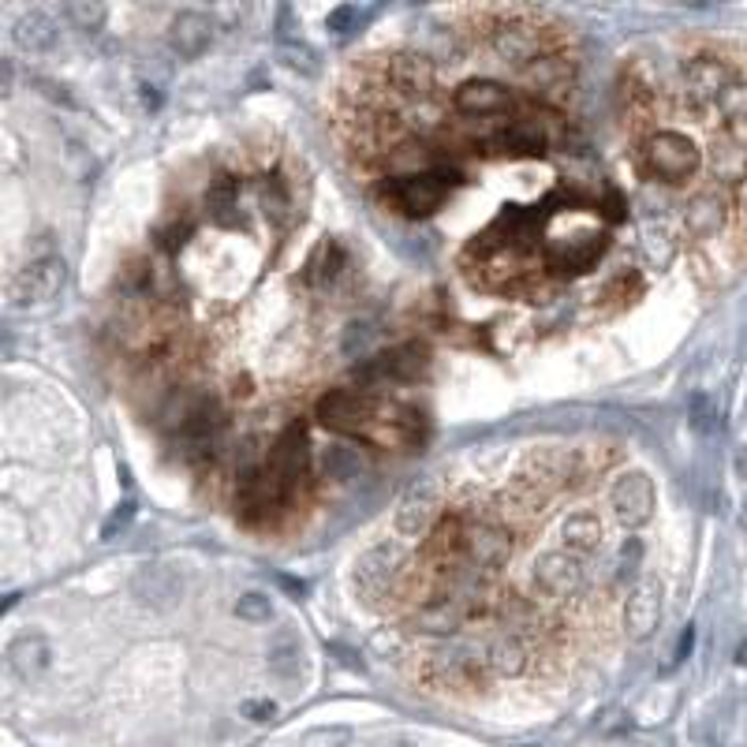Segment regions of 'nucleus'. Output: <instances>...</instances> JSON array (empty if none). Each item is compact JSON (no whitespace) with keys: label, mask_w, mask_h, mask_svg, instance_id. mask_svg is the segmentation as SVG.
Instances as JSON below:
<instances>
[{"label":"nucleus","mask_w":747,"mask_h":747,"mask_svg":"<svg viewBox=\"0 0 747 747\" xmlns=\"http://www.w3.org/2000/svg\"><path fill=\"white\" fill-rule=\"evenodd\" d=\"M699 165H703L699 146L684 139L680 131H654L643 142V169L665 184H684L688 176L699 172Z\"/></svg>","instance_id":"f257e3e1"},{"label":"nucleus","mask_w":747,"mask_h":747,"mask_svg":"<svg viewBox=\"0 0 747 747\" xmlns=\"http://www.w3.org/2000/svg\"><path fill=\"white\" fill-rule=\"evenodd\" d=\"M460 184V172H419V176H400L381 187V195L393 198V206L408 213V217H430L441 206V198L449 195V187Z\"/></svg>","instance_id":"f03ea898"},{"label":"nucleus","mask_w":747,"mask_h":747,"mask_svg":"<svg viewBox=\"0 0 747 747\" xmlns=\"http://www.w3.org/2000/svg\"><path fill=\"white\" fill-rule=\"evenodd\" d=\"M307 460H311V441H307V430L299 423L284 426V434L277 437V445H273V452H269V479H273V486L281 490L284 505H288V497L296 494L299 479H303V471H307Z\"/></svg>","instance_id":"7ed1b4c3"},{"label":"nucleus","mask_w":747,"mask_h":747,"mask_svg":"<svg viewBox=\"0 0 747 747\" xmlns=\"http://www.w3.org/2000/svg\"><path fill=\"white\" fill-rule=\"evenodd\" d=\"M456 550L464 553L467 568H475V572L486 576V572H494V568H501L508 561L512 542L494 523H467L460 538H456Z\"/></svg>","instance_id":"20e7f679"},{"label":"nucleus","mask_w":747,"mask_h":747,"mask_svg":"<svg viewBox=\"0 0 747 747\" xmlns=\"http://www.w3.org/2000/svg\"><path fill=\"white\" fill-rule=\"evenodd\" d=\"M426 367H430V352H426V344H419V340H408V344H400V348H393V352L378 355L374 363H367V367H359V381L363 385H370V381H415L423 378Z\"/></svg>","instance_id":"39448f33"},{"label":"nucleus","mask_w":747,"mask_h":747,"mask_svg":"<svg viewBox=\"0 0 747 747\" xmlns=\"http://www.w3.org/2000/svg\"><path fill=\"white\" fill-rule=\"evenodd\" d=\"M318 423L337 434H363L370 423V400L359 389H333L318 400Z\"/></svg>","instance_id":"423d86ee"},{"label":"nucleus","mask_w":747,"mask_h":747,"mask_svg":"<svg viewBox=\"0 0 747 747\" xmlns=\"http://www.w3.org/2000/svg\"><path fill=\"white\" fill-rule=\"evenodd\" d=\"M68 281V266L64 258L49 254V258H38L30 262L27 269H19L12 281V299L15 303H42V299H53Z\"/></svg>","instance_id":"0eeeda50"},{"label":"nucleus","mask_w":747,"mask_h":747,"mask_svg":"<svg viewBox=\"0 0 747 747\" xmlns=\"http://www.w3.org/2000/svg\"><path fill=\"white\" fill-rule=\"evenodd\" d=\"M609 501H613V512H617V520L624 527H643L654 516V482L647 475H639V471H628V475L613 482Z\"/></svg>","instance_id":"6e6552de"},{"label":"nucleus","mask_w":747,"mask_h":747,"mask_svg":"<svg viewBox=\"0 0 747 747\" xmlns=\"http://www.w3.org/2000/svg\"><path fill=\"white\" fill-rule=\"evenodd\" d=\"M228 415L225 408H217L213 400H202L198 408H191L184 415V452L191 460H202L217 449V441L225 434Z\"/></svg>","instance_id":"1a4fd4ad"},{"label":"nucleus","mask_w":747,"mask_h":747,"mask_svg":"<svg viewBox=\"0 0 747 747\" xmlns=\"http://www.w3.org/2000/svg\"><path fill=\"white\" fill-rule=\"evenodd\" d=\"M131 594L135 602L146 609H172L180 602V576L169 564H142L139 572L131 576Z\"/></svg>","instance_id":"9d476101"},{"label":"nucleus","mask_w":747,"mask_h":747,"mask_svg":"<svg viewBox=\"0 0 747 747\" xmlns=\"http://www.w3.org/2000/svg\"><path fill=\"white\" fill-rule=\"evenodd\" d=\"M729 83H733V71L714 53H699V57H691L684 64V86H688V94L695 98V105H714Z\"/></svg>","instance_id":"9b49d317"},{"label":"nucleus","mask_w":747,"mask_h":747,"mask_svg":"<svg viewBox=\"0 0 747 747\" xmlns=\"http://www.w3.org/2000/svg\"><path fill=\"white\" fill-rule=\"evenodd\" d=\"M583 564L568 553H542L535 564V587L542 594H553V598H564V594H579L583 591Z\"/></svg>","instance_id":"f8f14e48"},{"label":"nucleus","mask_w":747,"mask_h":747,"mask_svg":"<svg viewBox=\"0 0 747 747\" xmlns=\"http://www.w3.org/2000/svg\"><path fill=\"white\" fill-rule=\"evenodd\" d=\"M210 42H213V19L206 12L187 8V12H180L176 19H172L169 49L176 53V57H184V60L202 57V53L210 49Z\"/></svg>","instance_id":"ddd939ff"},{"label":"nucleus","mask_w":747,"mask_h":747,"mask_svg":"<svg viewBox=\"0 0 747 747\" xmlns=\"http://www.w3.org/2000/svg\"><path fill=\"white\" fill-rule=\"evenodd\" d=\"M352 583H355V591H359V598L374 606L381 594H389V583H393V553L385 550V546L367 550L355 561Z\"/></svg>","instance_id":"4468645a"},{"label":"nucleus","mask_w":747,"mask_h":747,"mask_svg":"<svg viewBox=\"0 0 747 747\" xmlns=\"http://www.w3.org/2000/svg\"><path fill=\"white\" fill-rule=\"evenodd\" d=\"M434 516H437L434 482H419V486H411L408 494H404V501H400V508H396V527L404 535H423V531H430Z\"/></svg>","instance_id":"2eb2a0df"},{"label":"nucleus","mask_w":747,"mask_h":747,"mask_svg":"<svg viewBox=\"0 0 747 747\" xmlns=\"http://www.w3.org/2000/svg\"><path fill=\"white\" fill-rule=\"evenodd\" d=\"M452 101L467 116H490V113H505L508 105H512V94L501 83H494V79H471V83H464L456 90Z\"/></svg>","instance_id":"dca6fc26"},{"label":"nucleus","mask_w":747,"mask_h":747,"mask_svg":"<svg viewBox=\"0 0 747 747\" xmlns=\"http://www.w3.org/2000/svg\"><path fill=\"white\" fill-rule=\"evenodd\" d=\"M482 662H486V673H497V677H520L527 669V647L512 632L494 635L479 647Z\"/></svg>","instance_id":"f3484780"},{"label":"nucleus","mask_w":747,"mask_h":747,"mask_svg":"<svg viewBox=\"0 0 747 747\" xmlns=\"http://www.w3.org/2000/svg\"><path fill=\"white\" fill-rule=\"evenodd\" d=\"M624 621H628L632 639H647V635L658 628V621H662V594H658L654 583H639V587L628 594Z\"/></svg>","instance_id":"a211bd4d"},{"label":"nucleus","mask_w":747,"mask_h":747,"mask_svg":"<svg viewBox=\"0 0 747 747\" xmlns=\"http://www.w3.org/2000/svg\"><path fill=\"white\" fill-rule=\"evenodd\" d=\"M53 662V647L45 635H19L12 647H8V665L15 669V677L23 680H38Z\"/></svg>","instance_id":"6ab92c4d"},{"label":"nucleus","mask_w":747,"mask_h":747,"mask_svg":"<svg viewBox=\"0 0 747 747\" xmlns=\"http://www.w3.org/2000/svg\"><path fill=\"white\" fill-rule=\"evenodd\" d=\"M494 49L501 53V60L516 64V68H531L538 60V38L531 27L523 23H501L494 34Z\"/></svg>","instance_id":"aec40b11"},{"label":"nucleus","mask_w":747,"mask_h":747,"mask_svg":"<svg viewBox=\"0 0 747 747\" xmlns=\"http://www.w3.org/2000/svg\"><path fill=\"white\" fill-rule=\"evenodd\" d=\"M684 228H688L691 236H699V240L718 236L721 228H725V206H721V198L710 195V191H699V195L684 206Z\"/></svg>","instance_id":"412c9836"},{"label":"nucleus","mask_w":747,"mask_h":747,"mask_svg":"<svg viewBox=\"0 0 747 747\" xmlns=\"http://www.w3.org/2000/svg\"><path fill=\"white\" fill-rule=\"evenodd\" d=\"M486 146L494 150V154H538L542 146H546V135L538 131L531 120H523V124H508L505 131H494L490 139H486Z\"/></svg>","instance_id":"4be33fe9"},{"label":"nucleus","mask_w":747,"mask_h":747,"mask_svg":"<svg viewBox=\"0 0 747 747\" xmlns=\"http://www.w3.org/2000/svg\"><path fill=\"white\" fill-rule=\"evenodd\" d=\"M12 38H15V45H19V49H27V53H45V49H53V45H57V27L49 23V15L23 12L19 19H15Z\"/></svg>","instance_id":"5701e85b"},{"label":"nucleus","mask_w":747,"mask_h":747,"mask_svg":"<svg viewBox=\"0 0 747 747\" xmlns=\"http://www.w3.org/2000/svg\"><path fill=\"white\" fill-rule=\"evenodd\" d=\"M389 71H393V83L408 94H423L426 86L434 83V64L423 53H396L389 60Z\"/></svg>","instance_id":"b1692460"},{"label":"nucleus","mask_w":747,"mask_h":747,"mask_svg":"<svg viewBox=\"0 0 747 747\" xmlns=\"http://www.w3.org/2000/svg\"><path fill=\"white\" fill-rule=\"evenodd\" d=\"M561 538L572 553H591L602 542V523H598L594 512H576V516H568L561 523Z\"/></svg>","instance_id":"393cba45"},{"label":"nucleus","mask_w":747,"mask_h":747,"mask_svg":"<svg viewBox=\"0 0 747 747\" xmlns=\"http://www.w3.org/2000/svg\"><path fill=\"white\" fill-rule=\"evenodd\" d=\"M236 198H240V180L236 176H217L206 195V206H210V217L217 225H236L240 213H236Z\"/></svg>","instance_id":"a878e982"},{"label":"nucleus","mask_w":747,"mask_h":747,"mask_svg":"<svg viewBox=\"0 0 747 747\" xmlns=\"http://www.w3.org/2000/svg\"><path fill=\"white\" fill-rule=\"evenodd\" d=\"M344 262H348V258H344V251H340V243H333V240L318 243L311 254V262H307V281L325 288V284L333 281L340 269H344Z\"/></svg>","instance_id":"bb28decb"},{"label":"nucleus","mask_w":747,"mask_h":747,"mask_svg":"<svg viewBox=\"0 0 747 747\" xmlns=\"http://www.w3.org/2000/svg\"><path fill=\"white\" fill-rule=\"evenodd\" d=\"M322 471L325 475H333V479H340V482H348V479H355V475H363V456H359L352 445H344V441L325 445Z\"/></svg>","instance_id":"cd10ccee"},{"label":"nucleus","mask_w":747,"mask_h":747,"mask_svg":"<svg viewBox=\"0 0 747 747\" xmlns=\"http://www.w3.org/2000/svg\"><path fill=\"white\" fill-rule=\"evenodd\" d=\"M710 169H714V176L729 180V184L744 180V176H747L744 146H718V150H714V157H710Z\"/></svg>","instance_id":"c85d7f7f"},{"label":"nucleus","mask_w":747,"mask_h":747,"mask_svg":"<svg viewBox=\"0 0 747 747\" xmlns=\"http://www.w3.org/2000/svg\"><path fill=\"white\" fill-rule=\"evenodd\" d=\"M527 71V79L535 86H561L564 79H568V64H564V57H557V53H550V57H538Z\"/></svg>","instance_id":"c756f323"},{"label":"nucleus","mask_w":747,"mask_h":747,"mask_svg":"<svg viewBox=\"0 0 747 747\" xmlns=\"http://www.w3.org/2000/svg\"><path fill=\"white\" fill-rule=\"evenodd\" d=\"M269 669H273L281 680L299 677V643L296 639H281L277 647L269 650Z\"/></svg>","instance_id":"7c9ffc66"},{"label":"nucleus","mask_w":747,"mask_h":747,"mask_svg":"<svg viewBox=\"0 0 747 747\" xmlns=\"http://www.w3.org/2000/svg\"><path fill=\"white\" fill-rule=\"evenodd\" d=\"M688 423L695 434H714V426H718V404L706 393H695L688 400Z\"/></svg>","instance_id":"2f4dec72"},{"label":"nucleus","mask_w":747,"mask_h":747,"mask_svg":"<svg viewBox=\"0 0 747 747\" xmlns=\"http://www.w3.org/2000/svg\"><path fill=\"white\" fill-rule=\"evenodd\" d=\"M236 617L247 624H266L273 617V602L262 591H247L236 598Z\"/></svg>","instance_id":"473e14b6"},{"label":"nucleus","mask_w":747,"mask_h":747,"mask_svg":"<svg viewBox=\"0 0 747 747\" xmlns=\"http://www.w3.org/2000/svg\"><path fill=\"white\" fill-rule=\"evenodd\" d=\"M262 210L281 225L284 221V210H288V187L281 184V176H266L262 180Z\"/></svg>","instance_id":"72a5a7b5"},{"label":"nucleus","mask_w":747,"mask_h":747,"mask_svg":"<svg viewBox=\"0 0 747 747\" xmlns=\"http://www.w3.org/2000/svg\"><path fill=\"white\" fill-rule=\"evenodd\" d=\"M68 15L75 19V27L98 30L101 23H105V15H109V8H105V4H98V0H71Z\"/></svg>","instance_id":"f704fd0d"},{"label":"nucleus","mask_w":747,"mask_h":747,"mask_svg":"<svg viewBox=\"0 0 747 747\" xmlns=\"http://www.w3.org/2000/svg\"><path fill=\"white\" fill-rule=\"evenodd\" d=\"M370 344H374V325H367V322H352L344 329V337H340L344 355H367Z\"/></svg>","instance_id":"c9c22d12"},{"label":"nucleus","mask_w":747,"mask_h":747,"mask_svg":"<svg viewBox=\"0 0 747 747\" xmlns=\"http://www.w3.org/2000/svg\"><path fill=\"white\" fill-rule=\"evenodd\" d=\"M363 15H370V8H355V4H340L337 12L329 15V30L337 34V38H348V34H355L359 30V19Z\"/></svg>","instance_id":"e433bc0d"},{"label":"nucleus","mask_w":747,"mask_h":747,"mask_svg":"<svg viewBox=\"0 0 747 747\" xmlns=\"http://www.w3.org/2000/svg\"><path fill=\"white\" fill-rule=\"evenodd\" d=\"M352 740V733L344 725H329V729H311L303 736V747H344Z\"/></svg>","instance_id":"4c0bfd02"},{"label":"nucleus","mask_w":747,"mask_h":747,"mask_svg":"<svg viewBox=\"0 0 747 747\" xmlns=\"http://www.w3.org/2000/svg\"><path fill=\"white\" fill-rule=\"evenodd\" d=\"M281 60L292 71H303V75H318V60H314V53H311V49H303V45H284Z\"/></svg>","instance_id":"58836bf2"},{"label":"nucleus","mask_w":747,"mask_h":747,"mask_svg":"<svg viewBox=\"0 0 747 747\" xmlns=\"http://www.w3.org/2000/svg\"><path fill=\"white\" fill-rule=\"evenodd\" d=\"M131 516H135V505H120V512H113V516L105 520V527H101V535H105V538L120 535V531H124L127 523H131Z\"/></svg>","instance_id":"ea45409f"},{"label":"nucleus","mask_w":747,"mask_h":747,"mask_svg":"<svg viewBox=\"0 0 747 747\" xmlns=\"http://www.w3.org/2000/svg\"><path fill=\"white\" fill-rule=\"evenodd\" d=\"M240 710H243V718H247V721H273V714H277V706L258 703V699H247Z\"/></svg>","instance_id":"a19ab883"},{"label":"nucleus","mask_w":747,"mask_h":747,"mask_svg":"<svg viewBox=\"0 0 747 747\" xmlns=\"http://www.w3.org/2000/svg\"><path fill=\"white\" fill-rule=\"evenodd\" d=\"M187 232H191L187 225H172V228H165V232L157 236V243H161L165 251H180V247L187 243Z\"/></svg>","instance_id":"79ce46f5"},{"label":"nucleus","mask_w":747,"mask_h":747,"mask_svg":"<svg viewBox=\"0 0 747 747\" xmlns=\"http://www.w3.org/2000/svg\"><path fill=\"white\" fill-rule=\"evenodd\" d=\"M691 647H695V628H684V635H680L677 643V658H688Z\"/></svg>","instance_id":"37998d69"},{"label":"nucleus","mask_w":747,"mask_h":747,"mask_svg":"<svg viewBox=\"0 0 747 747\" xmlns=\"http://www.w3.org/2000/svg\"><path fill=\"white\" fill-rule=\"evenodd\" d=\"M281 583H284V587H288V591H292V594H303V591H307V583H303V579L281 576Z\"/></svg>","instance_id":"c03bdc74"},{"label":"nucleus","mask_w":747,"mask_h":747,"mask_svg":"<svg viewBox=\"0 0 747 747\" xmlns=\"http://www.w3.org/2000/svg\"><path fill=\"white\" fill-rule=\"evenodd\" d=\"M142 105H150V109H157V94L150 90V86H142Z\"/></svg>","instance_id":"a18cd8bd"},{"label":"nucleus","mask_w":747,"mask_h":747,"mask_svg":"<svg viewBox=\"0 0 747 747\" xmlns=\"http://www.w3.org/2000/svg\"><path fill=\"white\" fill-rule=\"evenodd\" d=\"M736 467L744 471V479H747V452H740V456H736Z\"/></svg>","instance_id":"49530a36"},{"label":"nucleus","mask_w":747,"mask_h":747,"mask_svg":"<svg viewBox=\"0 0 747 747\" xmlns=\"http://www.w3.org/2000/svg\"><path fill=\"white\" fill-rule=\"evenodd\" d=\"M736 662H740V665L747 662V643H744V647H740V654H736Z\"/></svg>","instance_id":"de8ad7c7"}]
</instances>
